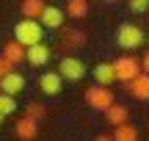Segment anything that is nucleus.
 <instances>
[{
	"mask_svg": "<svg viewBox=\"0 0 149 141\" xmlns=\"http://www.w3.org/2000/svg\"><path fill=\"white\" fill-rule=\"evenodd\" d=\"M113 103H116V100H113L111 86H100V83H94V86L86 89V105H88V108L102 111V114H105V111L111 108Z\"/></svg>",
	"mask_w": 149,
	"mask_h": 141,
	"instance_id": "nucleus-3",
	"label": "nucleus"
},
{
	"mask_svg": "<svg viewBox=\"0 0 149 141\" xmlns=\"http://www.w3.org/2000/svg\"><path fill=\"white\" fill-rule=\"evenodd\" d=\"M94 83H100V86H111V83H116L113 61H102V64L94 66Z\"/></svg>",
	"mask_w": 149,
	"mask_h": 141,
	"instance_id": "nucleus-12",
	"label": "nucleus"
},
{
	"mask_svg": "<svg viewBox=\"0 0 149 141\" xmlns=\"http://www.w3.org/2000/svg\"><path fill=\"white\" fill-rule=\"evenodd\" d=\"M22 89H25V77H22L17 69H11L8 75L0 77V91H3V94H11V97H17Z\"/></svg>",
	"mask_w": 149,
	"mask_h": 141,
	"instance_id": "nucleus-8",
	"label": "nucleus"
},
{
	"mask_svg": "<svg viewBox=\"0 0 149 141\" xmlns=\"http://www.w3.org/2000/svg\"><path fill=\"white\" fill-rule=\"evenodd\" d=\"M105 119H108V125L119 127V125H124V122H130V111L124 108V105H116V103H113L111 108L105 111Z\"/></svg>",
	"mask_w": 149,
	"mask_h": 141,
	"instance_id": "nucleus-14",
	"label": "nucleus"
},
{
	"mask_svg": "<svg viewBox=\"0 0 149 141\" xmlns=\"http://www.w3.org/2000/svg\"><path fill=\"white\" fill-rule=\"evenodd\" d=\"M141 69H144V72H146V75H149V53L144 55V58H141Z\"/></svg>",
	"mask_w": 149,
	"mask_h": 141,
	"instance_id": "nucleus-23",
	"label": "nucleus"
},
{
	"mask_svg": "<svg viewBox=\"0 0 149 141\" xmlns=\"http://www.w3.org/2000/svg\"><path fill=\"white\" fill-rule=\"evenodd\" d=\"M3 119H6V116H3V114H0V125H3Z\"/></svg>",
	"mask_w": 149,
	"mask_h": 141,
	"instance_id": "nucleus-26",
	"label": "nucleus"
},
{
	"mask_svg": "<svg viewBox=\"0 0 149 141\" xmlns=\"http://www.w3.org/2000/svg\"><path fill=\"white\" fill-rule=\"evenodd\" d=\"M14 133H17L19 141H33V138L39 136V122L31 119V116H22V119L14 125Z\"/></svg>",
	"mask_w": 149,
	"mask_h": 141,
	"instance_id": "nucleus-10",
	"label": "nucleus"
},
{
	"mask_svg": "<svg viewBox=\"0 0 149 141\" xmlns=\"http://www.w3.org/2000/svg\"><path fill=\"white\" fill-rule=\"evenodd\" d=\"M14 111H17V100L11 97V94H3V91H0V114H3V116H11Z\"/></svg>",
	"mask_w": 149,
	"mask_h": 141,
	"instance_id": "nucleus-19",
	"label": "nucleus"
},
{
	"mask_svg": "<svg viewBox=\"0 0 149 141\" xmlns=\"http://www.w3.org/2000/svg\"><path fill=\"white\" fill-rule=\"evenodd\" d=\"M44 0H22V17H28V20H39L44 11Z\"/></svg>",
	"mask_w": 149,
	"mask_h": 141,
	"instance_id": "nucleus-16",
	"label": "nucleus"
},
{
	"mask_svg": "<svg viewBox=\"0 0 149 141\" xmlns=\"http://www.w3.org/2000/svg\"><path fill=\"white\" fill-rule=\"evenodd\" d=\"M14 39L22 44V47H31V44H39L44 39V25L39 20H19L14 28Z\"/></svg>",
	"mask_w": 149,
	"mask_h": 141,
	"instance_id": "nucleus-1",
	"label": "nucleus"
},
{
	"mask_svg": "<svg viewBox=\"0 0 149 141\" xmlns=\"http://www.w3.org/2000/svg\"><path fill=\"white\" fill-rule=\"evenodd\" d=\"M11 69H14V66L8 64V58H6V55H0V77H3V75H8Z\"/></svg>",
	"mask_w": 149,
	"mask_h": 141,
	"instance_id": "nucleus-22",
	"label": "nucleus"
},
{
	"mask_svg": "<svg viewBox=\"0 0 149 141\" xmlns=\"http://www.w3.org/2000/svg\"><path fill=\"white\" fill-rule=\"evenodd\" d=\"M66 20V11L64 8H55V6H44L42 17H39V22H42L44 28H50V31H55V28H61Z\"/></svg>",
	"mask_w": 149,
	"mask_h": 141,
	"instance_id": "nucleus-9",
	"label": "nucleus"
},
{
	"mask_svg": "<svg viewBox=\"0 0 149 141\" xmlns=\"http://www.w3.org/2000/svg\"><path fill=\"white\" fill-rule=\"evenodd\" d=\"M105 3H119V0H105Z\"/></svg>",
	"mask_w": 149,
	"mask_h": 141,
	"instance_id": "nucleus-25",
	"label": "nucleus"
},
{
	"mask_svg": "<svg viewBox=\"0 0 149 141\" xmlns=\"http://www.w3.org/2000/svg\"><path fill=\"white\" fill-rule=\"evenodd\" d=\"M127 91L133 94L135 100H149V75H146V72L135 75L133 80L127 83Z\"/></svg>",
	"mask_w": 149,
	"mask_h": 141,
	"instance_id": "nucleus-11",
	"label": "nucleus"
},
{
	"mask_svg": "<svg viewBox=\"0 0 149 141\" xmlns=\"http://www.w3.org/2000/svg\"><path fill=\"white\" fill-rule=\"evenodd\" d=\"M44 114H47V108H44V105L42 103H31V105H28V114L25 116H31V119H44Z\"/></svg>",
	"mask_w": 149,
	"mask_h": 141,
	"instance_id": "nucleus-20",
	"label": "nucleus"
},
{
	"mask_svg": "<svg viewBox=\"0 0 149 141\" xmlns=\"http://www.w3.org/2000/svg\"><path fill=\"white\" fill-rule=\"evenodd\" d=\"M113 69H116V80L130 83L135 75H141V58H135V55H119L113 61Z\"/></svg>",
	"mask_w": 149,
	"mask_h": 141,
	"instance_id": "nucleus-4",
	"label": "nucleus"
},
{
	"mask_svg": "<svg viewBox=\"0 0 149 141\" xmlns=\"http://www.w3.org/2000/svg\"><path fill=\"white\" fill-rule=\"evenodd\" d=\"M144 42H146V33L141 31V25H133V22L119 25V31H116V44H119L122 50H135V47H141Z\"/></svg>",
	"mask_w": 149,
	"mask_h": 141,
	"instance_id": "nucleus-2",
	"label": "nucleus"
},
{
	"mask_svg": "<svg viewBox=\"0 0 149 141\" xmlns=\"http://www.w3.org/2000/svg\"><path fill=\"white\" fill-rule=\"evenodd\" d=\"M61 44L64 47H80V44H86V33L83 31H64V36H61Z\"/></svg>",
	"mask_w": 149,
	"mask_h": 141,
	"instance_id": "nucleus-18",
	"label": "nucleus"
},
{
	"mask_svg": "<svg viewBox=\"0 0 149 141\" xmlns=\"http://www.w3.org/2000/svg\"><path fill=\"white\" fill-rule=\"evenodd\" d=\"M94 141H113V136H105V133H100V136H97Z\"/></svg>",
	"mask_w": 149,
	"mask_h": 141,
	"instance_id": "nucleus-24",
	"label": "nucleus"
},
{
	"mask_svg": "<svg viewBox=\"0 0 149 141\" xmlns=\"http://www.w3.org/2000/svg\"><path fill=\"white\" fill-rule=\"evenodd\" d=\"M111 136H113V141H138V127L130 125V122H124V125L113 127Z\"/></svg>",
	"mask_w": 149,
	"mask_h": 141,
	"instance_id": "nucleus-15",
	"label": "nucleus"
},
{
	"mask_svg": "<svg viewBox=\"0 0 149 141\" xmlns=\"http://www.w3.org/2000/svg\"><path fill=\"white\" fill-rule=\"evenodd\" d=\"M127 6L133 14H146L149 11V0H127Z\"/></svg>",
	"mask_w": 149,
	"mask_h": 141,
	"instance_id": "nucleus-21",
	"label": "nucleus"
},
{
	"mask_svg": "<svg viewBox=\"0 0 149 141\" xmlns=\"http://www.w3.org/2000/svg\"><path fill=\"white\" fill-rule=\"evenodd\" d=\"M64 11H66V17H72V20H83V17L88 14V0H69Z\"/></svg>",
	"mask_w": 149,
	"mask_h": 141,
	"instance_id": "nucleus-17",
	"label": "nucleus"
},
{
	"mask_svg": "<svg viewBox=\"0 0 149 141\" xmlns=\"http://www.w3.org/2000/svg\"><path fill=\"white\" fill-rule=\"evenodd\" d=\"M39 89H42V94H47V97H55V94H61V89H64V77H61L58 72H44V75L39 77Z\"/></svg>",
	"mask_w": 149,
	"mask_h": 141,
	"instance_id": "nucleus-7",
	"label": "nucleus"
},
{
	"mask_svg": "<svg viewBox=\"0 0 149 141\" xmlns=\"http://www.w3.org/2000/svg\"><path fill=\"white\" fill-rule=\"evenodd\" d=\"M58 75L64 80H80L86 75V61H80L77 55H64L58 61Z\"/></svg>",
	"mask_w": 149,
	"mask_h": 141,
	"instance_id": "nucleus-5",
	"label": "nucleus"
},
{
	"mask_svg": "<svg viewBox=\"0 0 149 141\" xmlns=\"http://www.w3.org/2000/svg\"><path fill=\"white\" fill-rule=\"evenodd\" d=\"M146 44H149V36H146Z\"/></svg>",
	"mask_w": 149,
	"mask_h": 141,
	"instance_id": "nucleus-27",
	"label": "nucleus"
},
{
	"mask_svg": "<svg viewBox=\"0 0 149 141\" xmlns=\"http://www.w3.org/2000/svg\"><path fill=\"white\" fill-rule=\"evenodd\" d=\"M50 55H53V50H50L44 42L31 44V47H25V64H31V66H44V64L50 61Z\"/></svg>",
	"mask_w": 149,
	"mask_h": 141,
	"instance_id": "nucleus-6",
	"label": "nucleus"
},
{
	"mask_svg": "<svg viewBox=\"0 0 149 141\" xmlns=\"http://www.w3.org/2000/svg\"><path fill=\"white\" fill-rule=\"evenodd\" d=\"M3 55L8 58V64H11V66L25 64V47H22L17 39H11V42H6V44H3Z\"/></svg>",
	"mask_w": 149,
	"mask_h": 141,
	"instance_id": "nucleus-13",
	"label": "nucleus"
}]
</instances>
